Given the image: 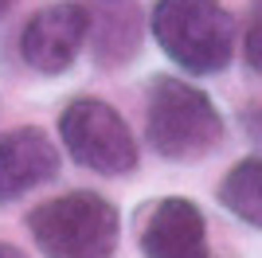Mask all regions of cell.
<instances>
[{"instance_id":"6da1fadb","label":"cell","mask_w":262,"mask_h":258,"mask_svg":"<svg viewBox=\"0 0 262 258\" xmlns=\"http://www.w3.org/2000/svg\"><path fill=\"white\" fill-rule=\"evenodd\" d=\"M145 137L157 157L192 164L219 149L223 118L200 86L172 75H157L145 94Z\"/></svg>"},{"instance_id":"7a4b0ae2","label":"cell","mask_w":262,"mask_h":258,"mask_svg":"<svg viewBox=\"0 0 262 258\" xmlns=\"http://www.w3.org/2000/svg\"><path fill=\"white\" fill-rule=\"evenodd\" d=\"M28 235L43 258H114L121 215L98 192H63L28 211Z\"/></svg>"},{"instance_id":"3957f363","label":"cell","mask_w":262,"mask_h":258,"mask_svg":"<svg viewBox=\"0 0 262 258\" xmlns=\"http://www.w3.org/2000/svg\"><path fill=\"white\" fill-rule=\"evenodd\" d=\"M149 32L188 75H219L235 55V20L219 0H157Z\"/></svg>"},{"instance_id":"277c9868","label":"cell","mask_w":262,"mask_h":258,"mask_svg":"<svg viewBox=\"0 0 262 258\" xmlns=\"http://www.w3.org/2000/svg\"><path fill=\"white\" fill-rule=\"evenodd\" d=\"M59 141L71 161L98 176H129L137 168V137L129 121L102 98H75L59 114Z\"/></svg>"},{"instance_id":"5b68a950","label":"cell","mask_w":262,"mask_h":258,"mask_svg":"<svg viewBox=\"0 0 262 258\" xmlns=\"http://www.w3.org/2000/svg\"><path fill=\"white\" fill-rule=\"evenodd\" d=\"M90 39V8L82 4H47L24 24L20 32V59L35 75H63L71 71Z\"/></svg>"},{"instance_id":"8992f818","label":"cell","mask_w":262,"mask_h":258,"mask_svg":"<svg viewBox=\"0 0 262 258\" xmlns=\"http://www.w3.org/2000/svg\"><path fill=\"white\" fill-rule=\"evenodd\" d=\"M141 254L145 258H208V223L192 200L164 196L149 204L141 219Z\"/></svg>"},{"instance_id":"52a82bcc","label":"cell","mask_w":262,"mask_h":258,"mask_svg":"<svg viewBox=\"0 0 262 258\" xmlns=\"http://www.w3.org/2000/svg\"><path fill=\"white\" fill-rule=\"evenodd\" d=\"M59 145L39 125H16L0 133V204H12L32 188L59 176Z\"/></svg>"},{"instance_id":"ba28073f","label":"cell","mask_w":262,"mask_h":258,"mask_svg":"<svg viewBox=\"0 0 262 258\" xmlns=\"http://www.w3.org/2000/svg\"><path fill=\"white\" fill-rule=\"evenodd\" d=\"M141 47V16L137 8H110L102 16L90 12V51L102 67H121L129 63Z\"/></svg>"},{"instance_id":"9c48e42d","label":"cell","mask_w":262,"mask_h":258,"mask_svg":"<svg viewBox=\"0 0 262 258\" xmlns=\"http://www.w3.org/2000/svg\"><path fill=\"white\" fill-rule=\"evenodd\" d=\"M219 204L227 207L239 223L262 231V157H247L223 176Z\"/></svg>"},{"instance_id":"30bf717a","label":"cell","mask_w":262,"mask_h":258,"mask_svg":"<svg viewBox=\"0 0 262 258\" xmlns=\"http://www.w3.org/2000/svg\"><path fill=\"white\" fill-rule=\"evenodd\" d=\"M243 59L251 71L262 75V0H251L247 8V32H243Z\"/></svg>"},{"instance_id":"8fae6325","label":"cell","mask_w":262,"mask_h":258,"mask_svg":"<svg viewBox=\"0 0 262 258\" xmlns=\"http://www.w3.org/2000/svg\"><path fill=\"white\" fill-rule=\"evenodd\" d=\"M239 121H243V129H247V137H251L254 145H262V102L258 106H247Z\"/></svg>"},{"instance_id":"7c38bea8","label":"cell","mask_w":262,"mask_h":258,"mask_svg":"<svg viewBox=\"0 0 262 258\" xmlns=\"http://www.w3.org/2000/svg\"><path fill=\"white\" fill-rule=\"evenodd\" d=\"M0 258H28L20 247H12V243H0Z\"/></svg>"},{"instance_id":"4fadbf2b","label":"cell","mask_w":262,"mask_h":258,"mask_svg":"<svg viewBox=\"0 0 262 258\" xmlns=\"http://www.w3.org/2000/svg\"><path fill=\"white\" fill-rule=\"evenodd\" d=\"M12 4H16V0H0V16H4V12H8Z\"/></svg>"}]
</instances>
